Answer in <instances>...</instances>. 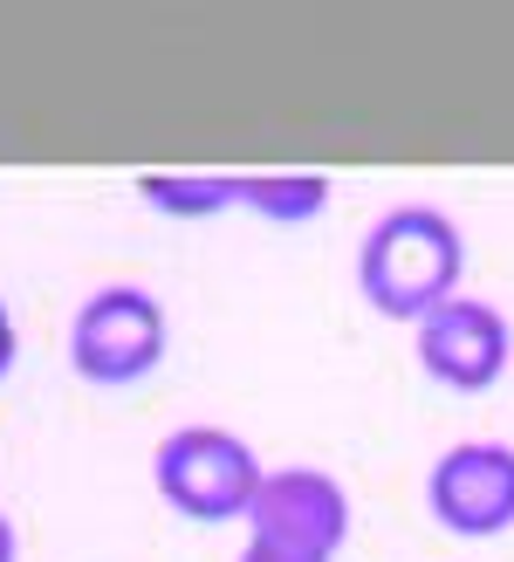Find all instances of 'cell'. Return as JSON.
<instances>
[{
	"instance_id": "277c9868",
	"label": "cell",
	"mask_w": 514,
	"mask_h": 562,
	"mask_svg": "<svg viewBox=\"0 0 514 562\" xmlns=\"http://www.w3.org/2000/svg\"><path fill=\"white\" fill-rule=\"evenodd\" d=\"M425 508L446 536L488 542L514 528V446L501 439H460L425 473Z\"/></svg>"
},
{
	"instance_id": "8fae6325",
	"label": "cell",
	"mask_w": 514,
	"mask_h": 562,
	"mask_svg": "<svg viewBox=\"0 0 514 562\" xmlns=\"http://www.w3.org/2000/svg\"><path fill=\"white\" fill-rule=\"evenodd\" d=\"M0 562H14V521L0 515Z\"/></svg>"
},
{
	"instance_id": "ba28073f",
	"label": "cell",
	"mask_w": 514,
	"mask_h": 562,
	"mask_svg": "<svg viewBox=\"0 0 514 562\" xmlns=\"http://www.w3.org/2000/svg\"><path fill=\"white\" fill-rule=\"evenodd\" d=\"M137 192H145L158 213H220V206H234V172H220V179H165V172H145Z\"/></svg>"
},
{
	"instance_id": "6da1fadb",
	"label": "cell",
	"mask_w": 514,
	"mask_h": 562,
	"mask_svg": "<svg viewBox=\"0 0 514 562\" xmlns=\"http://www.w3.org/2000/svg\"><path fill=\"white\" fill-rule=\"evenodd\" d=\"M460 274L467 240L439 206H391L357 240V289L391 323H425L433 308H446L460 295Z\"/></svg>"
},
{
	"instance_id": "8992f818",
	"label": "cell",
	"mask_w": 514,
	"mask_h": 562,
	"mask_svg": "<svg viewBox=\"0 0 514 562\" xmlns=\"http://www.w3.org/2000/svg\"><path fill=\"white\" fill-rule=\"evenodd\" d=\"M247 536H268V542H289V549L336 562L343 542H350V494H343L323 467H281L261 481V494H254Z\"/></svg>"
},
{
	"instance_id": "52a82bcc",
	"label": "cell",
	"mask_w": 514,
	"mask_h": 562,
	"mask_svg": "<svg viewBox=\"0 0 514 562\" xmlns=\"http://www.w3.org/2000/svg\"><path fill=\"white\" fill-rule=\"evenodd\" d=\"M329 200V179L295 172V179H261V172H234V206H254L261 220H316Z\"/></svg>"
},
{
	"instance_id": "9c48e42d",
	"label": "cell",
	"mask_w": 514,
	"mask_h": 562,
	"mask_svg": "<svg viewBox=\"0 0 514 562\" xmlns=\"http://www.w3.org/2000/svg\"><path fill=\"white\" fill-rule=\"evenodd\" d=\"M241 562H329V555H309V549H289V542H268V536H247Z\"/></svg>"
},
{
	"instance_id": "3957f363",
	"label": "cell",
	"mask_w": 514,
	"mask_h": 562,
	"mask_svg": "<svg viewBox=\"0 0 514 562\" xmlns=\"http://www.w3.org/2000/svg\"><path fill=\"white\" fill-rule=\"evenodd\" d=\"M165 344H171V323L152 289H131V281H110L90 302L76 308L69 323V371L82 384H137L165 363Z\"/></svg>"
},
{
	"instance_id": "5b68a950",
	"label": "cell",
	"mask_w": 514,
	"mask_h": 562,
	"mask_svg": "<svg viewBox=\"0 0 514 562\" xmlns=\"http://www.w3.org/2000/svg\"><path fill=\"white\" fill-rule=\"evenodd\" d=\"M507 350H514V329H507L501 308L480 302V295H452L446 308H433V316L418 323V363H425V378L446 384V391H460V398L501 384Z\"/></svg>"
},
{
	"instance_id": "7a4b0ae2",
	"label": "cell",
	"mask_w": 514,
	"mask_h": 562,
	"mask_svg": "<svg viewBox=\"0 0 514 562\" xmlns=\"http://www.w3.org/2000/svg\"><path fill=\"white\" fill-rule=\"evenodd\" d=\"M268 467L254 460V446L220 432V426H179L158 439L152 453V487L171 515H186L199 528H220V521H247L254 515V494H261Z\"/></svg>"
},
{
	"instance_id": "30bf717a",
	"label": "cell",
	"mask_w": 514,
	"mask_h": 562,
	"mask_svg": "<svg viewBox=\"0 0 514 562\" xmlns=\"http://www.w3.org/2000/svg\"><path fill=\"white\" fill-rule=\"evenodd\" d=\"M14 350H21V336H14V316H8V302H0V378L14 371Z\"/></svg>"
}]
</instances>
